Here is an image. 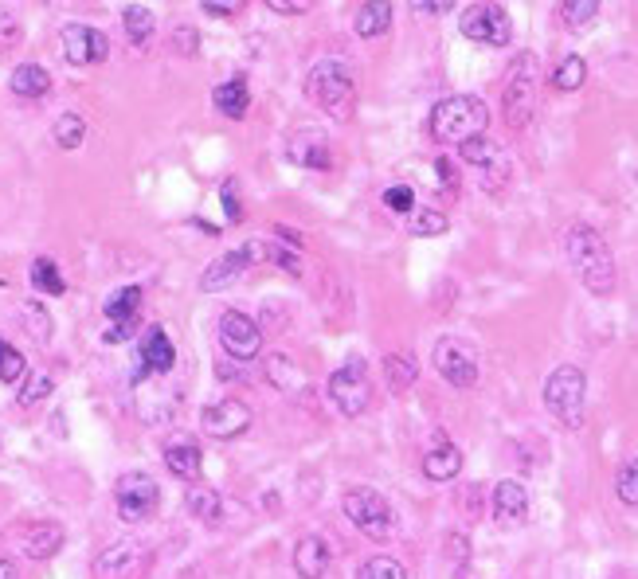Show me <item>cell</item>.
Returning a JSON list of instances; mask_svg holds the SVG:
<instances>
[{
  "instance_id": "ffe728a7",
  "label": "cell",
  "mask_w": 638,
  "mask_h": 579,
  "mask_svg": "<svg viewBox=\"0 0 638 579\" xmlns=\"http://www.w3.org/2000/svg\"><path fill=\"white\" fill-rule=\"evenodd\" d=\"M251 259H247V251L239 247V251H228V255H220L216 263H208L204 267V274H200V290H224V286H231L239 274H243V267H247Z\"/></svg>"
},
{
  "instance_id": "4dcf8cb0",
  "label": "cell",
  "mask_w": 638,
  "mask_h": 579,
  "mask_svg": "<svg viewBox=\"0 0 638 579\" xmlns=\"http://www.w3.org/2000/svg\"><path fill=\"white\" fill-rule=\"evenodd\" d=\"M28 282H32V290H40L47 298H63V290H67V282H63V274L55 267V259H32Z\"/></svg>"
},
{
  "instance_id": "db71d44e",
  "label": "cell",
  "mask_w": 638,
  "mask_h": 579,
  "mask_svg": "<svg viewBox=\"0 0 638 579\" xmlns=\"http://www.w3.org/2000/svg\"><path fill=\"white\" fill-rule=\"evenodd\" d=\"M0 579H20V568L8 556H0Z\"/></svg>"
},
{
  "instance_id": "4fadbf2b",
  "label": "cell",
  "mask_w": 638,
  "mask_h": 579,
  "mask_svg": "<svg viewBox=\"0 0 638 579\" xmlns=\"http://www.w3.org/2000/svg\"><path fill=\"white\" fill-rule=\"evenodd\" d=\"M431 364H435V372H439L451 388H474V384H478V357H474L470 345H462L455 337L435 341Z\"/></svg>"
},
{
  "instance_id": "f35d334b",
  "label": "cell",
  "mask_w": 638,
  "mask_h": 579,
  "mask_svg": "<svg viewBox=\"0 0 638 579\" xmlns=\"http://www.w3.org/2000/svg\"><path fill=\"white\" fill-rule=\"evenodd\" d=\"M595 16H599V0H568V4H560V20L568 28H588Z\"/></svg>"
},
{
  "instance_id": "f1b7e54d",
  "label": "cell",
  "mask_w": 638,
  "mask_h": 579,
  "mask_svg": "<svg viewBox=\"0 0 638 579\" xmlns=\"http://www.w3.org/2000/svg\"><path fill=\"white\" fill-rule=\"evenodd\" d=\"M380 368H384V380H388L392 392H408L415 384V376H419V364H415L411 353H388L380 360Z\"/></svg>"
},
{
  "instance_id": "f546056e",
  "label": "cell",
  "mask_w": 638,
  "mask_h": 579,
  "mask_svg": "<svg viewBox=\"0 0 638 579\" xmlns=\"http://www.w3.org/2000/svg\"><path fill=\"white\" fill-rule=\"evenodd\" d=\"M122 24H126V36L134 47H149L153 40V28H157V16L145 8V4H126L122 8Z\"/></svg>"
},
{
  "instance_id": "603a6c76",
  "label": "cell",
  "mask_w": 638,
  "mask_h": 579,
  "mask_svg": "<svg viewBox=\"0 0 638 579\" xmlns=\"http://www.w3.org/2000/svg\"><path fill=\"white\" fill-rule=\"evenodd\" d=\"M63 525H55V521H40V525H32L28 536H24V556L28 560H51L59 548H63Z\"/></svg>"
},
{
  "instance_id": "8fae6325",
  "label": "cell",
  "mask_w": 638,
  "mask_h": 579,
  "mask_svg": "<svg viewBox=\"0 0 638 579\" xmlns=\"http://www.w3.org/2000/svg\"><path fill=\"white\" fill-rule=\"evenodd\" d=\"M216 333H220V345H224L228 360H235V364H251V360L259 357V349H263V329H259V321H251L247 313H239V310L224 313L220 325H216Z\"/></svg>"
},
{
  "instance_id": "1f68e13d",
  "label": "cell",
  "mask_w": 638,
  "mask_h": 579,
  "mask_svg": "<svg viewBox=\"0 0 638 579\" xmlns=\"http://www.w3.org/2000/svg\"><path fill=\"white\" fill-rule=\"evenodd\" d=\"M137 306H141V286H122L102 302V313L110 317V325H122V321H134Z\"/></svg>"
},
{
  "instance_id": "6da1fadb",
  "label": "cell",
  "mask_w": 638,
  "mask_h": 579,
  "mask_svg": "<svg viewBox=\"0 0 638 579\" xmlns=\"http://www.w3.org/2000/svg\"><path fill=\"white\" fill-rule=\"evenodd\" d=\"M564 255L576 270V278L584 282V290L595 298H607L615 294V282H619V270H615V255L607 247V239L588 227V223H572L564 231Z\"/></svg>"
},
{
  "instance_id": "ab89813d",
  "label": "cell",
  "mask_w": 638,
  "mask_h": 579,
  "mask_svg": "<svg viewBox=\"0 0 638 579\" xmlns=\"http://www.w3.org/2000/svg\"><path fill=\"white\" fill-rule=\"evenodd\" d=\"M615 490H619V501H623L627 509H635V505H638V462H635V458H627V462H623Z\"/></svg>"
},
{
  "instance_id": "7c38bea8",
  "label": "cell",
  "mask_w": 638,
  "mask_h": 579,
  "mask_svg": "<svg viewBox=\"0 0 638 579\" xmlns=\"http://www.w3.org/2000/svg\"><path fill=\"white\" fill-rule=\"evenodd\" d=\"M251 423H255L251 407L243 400H235V396H224L220 403H208V407L200 411V427H204V435L216 439V443H231V439L247 435Z\"/></svg>"
},
{
  "instance_id": "9a60e30c",
  "label": "cell",
  "mask_w": 638,
  "mask_h": 579,
  "mask_svg": "<svg viewBox=\"0 0 638 579\" xmlns=\"http://www.w3.org/2000/svg\"><path fill=\"white\" fill-rule=\"evenodd\" d=\"M110 55V40L102 28H91V24H67L63 28V59L71 67H94Z\"/></svg>"
},
{
  "instance_id": "cb8c5ba5",
  "label": "cell",
  "mask_w": 638,
  "mask_h": 579,
  "mask_svg": "<svg viewBox=\"0 0 638 579\" xmlns=\"http://www.w3.org/2000/svg\"><path fill=\"white\" fill-rule=\"evenodd\" d=\"M212 102H216V110H220L224 118L239 122V118L247 114V106H251V87H247V79L235 75L228 83H220V87L212 90Z\"/></svg>"
},
{
  "instance_id": "e0dca14e",
  "label": "cell",
  "mask_w": 638,
  "mask_h": 579,
  "mask_svg": "<svg viewBox=\"0 0 638 579\" xmlns=\"http://www.w3.org/2000/svg\"><path fill=\"white\" fill-rule=\"evenodd\" d=\"M529 517V490L517 482V478H505L494 486V521L498 525H525Z\"/></svg>"
},
{
  "instance_id": "484cf974",
  "label": "cell",
  "mask_w": 638,
  "mask_h": 579,
  "mask_svg": "<svg viewBox=\"0 0 638 579\" xmlns=\"http://www.w3.org/2000/svg\"><path fill=\"white\" fill-rule=\"evenodd\" d=\"M184 505H188V513H192V517H200L204 525H216V521L224 517V501H220V493L212 490V486H200V482H192V486H188Z\"/></svg>"
},
{
  "instance_id": "83f0119b",
  "label": "cell",
  "mask_w": 638,
  "mask_h": 579,
  "mask_svg": "<svg viewBox=\"0 0 638 579\" xmlns=\"http://www.w3.org/2000/svg\"><path fill=\"white\" fill-rule=\"evenodd\" d=\"M263 376H267V384H274L278 392H298V388H302V372H298V364L286 357V353H271V357L263 360Z\"/></svg>"
},
{
  "instance_id": "74e56055",
  "label": "cell",
  "mask_w": 638,
  "mask_h": 579,
  "mask_svg": "<svg viewBox=\"0 0 638 579\" xmlns=\"http://www.w3.org/2000/svg\"><path fill=\"white\" fill-rule=\"evenodd\" d=\"M20 376H28V360L16 345H8L0 337V384H16Z\"/></svg>"
},
{
  "instance_id": "e575fe53",
  "label": "cell",
  "mask_w": 638,
  "mask_h": 579,
  "mask_svg": "<svg viewBox=\"0 0 638 579\" xmlns=\"http://www.w3.org/2000/svg\"><path fill=\"white\" fill-rule=\"evenodd\" d=\"M16 317H20V325H24L28 337H36L40 345L51 341V317H47V310L40 302H24V306L16 310Z\"/></svg>"
},
{
  "instance_id": "f5cc1de1",
  "label": "cell",
  "mask_w": 638,
  "mask_h": 579,
  "mask_svg": "<svg viewBox=\"0 0 638 579\" xmlns=\"http://www.w3.org/2000/svg\"><path fill=\"white\" fill-rule=\"evenodd\" d=\"M274 235H278V243H290V247H294V251H298V247H302V235H298V231H294V227H282V223H278V227H274Z\"/></svg>"
},
{
  "instance_id": "7dc6e473",
  "label": "cell",
  "mask_w": 638,
  "mask_h": 579,
  "mask_svg": "<svg viewBox=\"0 0 638 579\" xmlns=\"http://www.w3.org/2000/svg\"><path fill=\"white\" fill-rule=\"evenodd\" d=\"M267 8H271V12H282V16H298V12H306L310 4H306V0H267Z\"/></svg>"
},
{
  "instance_id": "3957f363",
  "label": "cell",
  "mask_w": 638,
  "mask_h": 579,
  "mask_svg": "<svg viewBox=\"0 0 638 579\" xmlns=\"http://www.w3.org/2000/svg\"><path fill=\"white\" fill-rule=\"evenodd\" d=\"M490 126V110L482 98L474 94H451L443 98L435 110H431V137L435 141H470V137H482Z\"/></svg>"
},
{
  "instance_id": "4316f807",
  "label": "cell",
  "mask_w": 638,
  "mask_h": 579,
  "mask_svg": "<svg viewBox=\"0 0 638 579\" xmlns=\"http://www.w3.org/2000/svg\"><path fill=\"white\" fill-rule=\"evenodd\" d=\"M353 28H357V36H361V40H376V36H384V32L392 28V4H388V0L361 4V12H357V20H353Z\"/></svg>"
},
{
  "instance_id": "7a4b0ae2",
  "label": "cell",
  "mask_w": 638,
  "mask_h": 579,
  "mask_svg": "<svg viewBox=\"0 0 638 579\" xmlns=\"http://www.w3.org/2000/svg\"><path fill=\"white\" fill-rule=\"evenodd\" d=\"M306 98L318 102L325 114L333 118H353V106H357V75L349 63L341 59H321L310 67L306 75Z\"/></svg>"
},
{
  "instance_id": "9c48e42d",
  "label": "cell",
  "mask_w": 638,
  "mask_h": 579,
  "mask_svg": "<svg viewBox=\"0 0 638 579\" xmlns=\"http://www.w3.org/2000/svg\"><path fill=\"white\" fill-rule=\"evenodd\" d=\"M114 501H118V521H122V525H141V521L153 517V509H157V501H161V490H157V482H153L149 474L130 470V474L118 478Z\"/></svg>"
},
{
  "instance_id": "5bb4252c",
  "label": "cell",
  "mask_w": 638,
  "mask_h": 579,
  "mask_svg": "<svg viewBox=\"0 0 638 579\" xmlns=\"http://www.w3.org/2000/svg\"><path fill=\"white\" fill-rule=\"evenodd\" d=\"M137 372H134V384H141L145 376H165V372H173V364H177V349H173V341H169V333L161 329V325H149L145 333H141V341H137Z\"/></svg>"
},
{
  "instance_id": "5b68a950",
  "label": "cell",
  "mask_w": 638,
  "mask_h": 579,
  "mask_svg": "<svg viewBox=\"0 0 638 579\" xmlns=\"http://www.w3.org/2000/svg\"><path fill=\"white\" fill-rule=\"evenodd\" d=\"M502 110L505 122L513 130H525L533 122L537 110V59L533 55H517L505 71V90H502Z\"/></svg>"
},
{
  "instance_id": "60d3db41",
  "label": "cell",
  "mask_w": 638,
  "mask_h": 579,
  "mask_svg": "<svg viewBox=\"0 0 638 579\" xmlns=\"http://www.w3.org/2000/svg\"><path fill=\"white\" fill-rule=\"evenodd\" d=\"M55 388V380L47 376V372H32L28 380H24V392L16 396L20 400V407H32V403H40V400H47V392Z\"/></svg>"
},
{
  "instance_id": "f907efd6",
  "label": "cell",
  "mask_w": 638,
  "mask_h": 579,
  "mask_svg": "<svg viewBox=\"0 0 638 579\" xmlns=\"http://www.w3.org/2000/svg\"><path fill=\"white\" fill-rule=\"evenodd\" d=\"M455 4L451 0H415V12H427V16H439V12H451Z\"/></svg>"
},
{
  "instance_id": "f6af8a7d",
  "label": "cell",
  "mask_w": 638,
  "mask_h": 579,
  "mask_svg": "<svg viewBox=\"0 0 638 579\" xmlns=\"http://www.w3.org/2000/svg\"><path fill=\"white\" fill-rule=\"evenodd\" d=\"M16 44H20V20L8 8H0V51H8Z\"/></svg>"
},
{
  "instance_id": "d590c367",
  "label": "cell",
  "mask_w": 638,
  "mask_h": 579,
  "mask_svg": "<svg viewBox=\"0 0 638 579\" xmlns=\"http://www.w3.org/2000/svg\"><path fill=\"white\" fill-rule=\"evenodd\" d=\"M584 79H588V63H584L580 55H568V59L552 71V87L556 90H580Z\"/></svg>"
},
{
  "instance_id": "8d00e7d4",
  "label": "cell",
  "mask_w": 638,
  "mask_h": 579,
  "mask_svg": "<svg viewBox=\"0 0 638 579\" xmlns=\"http://www.w3.org/2000/svg\"><path fill=\"white\" fill-rule=\"evenodd\" d=\"M357 579H408V568L392 556H372L357 568Z\"/></svg>"
},
{
  "instance_id": "d4e9b609",
  "label": "cell",
  "mask_w": 638,
  "mask_h": 579,
  "mask_svg": "<svg viewBox=\"0 0 638 579\" xmlns=\"http://www.w3.org/2000/svg\"><path fill=\"white\" fill-rule=\"evenodd\" d=\"M8 87H12L16 98H44L47 90H51V75L40 63H20L12 71V79H8Z\"/></svg>"
},
{
  "instance_id": "c3c4849f",
  "label": "cell",
  "mask_w": 638,
  "mask_h": 579,
  "mask_svg": "<svg viewBox=\"0 0 638 579\" xmlns=\"http://www.w3.org/2000/svg\"><path fill=\"white\" fill-rule=\"evenodd\" d=\"M200 8H204V12H212V16H235L243 4H239V0H224V4H220V0H204Z\"/></svg>"
},
{
  "instance_id": "816d5d0a",
  "label": "cell",
  "mask_w": 638,
  "mask_h": 579,
  "mask_svg": "<svg viewBox=\"0 0 638 579\" xmlns=\"http://www.w3.org/2000/svg\"><path fill=\"white\" fill-rule=\"evenodd\" d=\"M435 173H439V180H443V184H451V188H455V184H458V177H455V165H451L447 157H439V161H435Z\"/></svg>"
},
{
  "instance_id": "ac0fdd59",
  "label": "cell",
  "mask_w": 638,
  "mask_h": 579,
  "mask_svg": "<svg viewBox=\"0 0 638 579\" xmlns=\"http://www.w3.org/2000/svg\"><path fill=\"white\" fill-rule=\"evenodd\" d=\"M137 568H141V544H137V540L110 544V548L94 560V572L102 579H130Z\"/></svg>"
},
{
  "instance_id": "836d02e7",
  "label": "cell",
  "mask_w": 638,
  "mask_h": 579,
  "mask_svg": "<svg viewBox=\"0 0 638 579\" xmlns=\"http://www.w3.org/2000/svg\"><path fill=\"white\" fill-rule=\"evenodd\" d=\"M447 227H451V220H447V212H439V208H415L408 216V231L411 235H419V239L443 235Z\"/></svg>"
},
{
  "instance_id": "8992f818",
  "label": "cell",
  "mask_w": 638,
  "mask_h": 579,
  "mask_svg": "<svg viewBox=\"0 0 638 579\" xmlns=\"http://www.w3.org/2000/svg\"><path fill=\"white\" fill-rule=\"evenodd\" d=\"M341 509L353 521V529L361 536H368V540H388V533H392V505H388L384 493H376L372 486L345 490Z\"/></svg>"
},
{
  "instance_id": "ee69618b",
  "label": "cell",
  "mask_w": 638,
  "mask_h": 579,
  "mask_svg": "<svg viewBox=\"0 0 638 579\" xmlns=\"http://www.w3.org/2000/svg\"><path fill=\"white\" fill-rule=\"evenodd\" d=\"M173 47H177V55H196L200 51V32L188 28V24H177L173 28Z\"/></svg>"
},
{
  "instance_id": "d6a6232c",
  "label": "cell",
  "mask_w": 638,
  "mask_h": 579,
  "mask_svg": "<svg viewBox=\"0 0 638 579\" xmlns=\"http://www.w3.org/2000/svg\"><path fill=\"white\" fill-rule=\"evenodd\" d=\"M51 141H55L59 149H79V145L87 141V122H83L79 114H59L55 126H51Z\"/></svg>"
},
{
  "instance_id": "2e32d148",
  "label": "cell",
  "mask_w": 638,
  "mask_h": 579,
  "mask_svg": "<svg viewBox=\"0 0 638 579\" xmlns=\"http://www.w3.org/2000/svg\"><path fill=\"white\" fill-rule=\"evenodd\" d=\"M286 161L298 165V169H310V173H321L333 165L329 157V137L321 130H298V134L286 141Z\"/></svg>"
},
{
  "instance_id": "d6986e66",
  "label": "cell",
  "mask_w": 638,
  "mask_h": 579,
  "mask_svg": "<svg viewBox=\"0 0 638 579\" xmlns=\"http://www.w3.org/2000/svg\"><path fill=\"white\" fill-rule=\"evenodd\" d=\"M333 564V548L325 544V536H302L294 548V572L302 579H321Z\"/></svg>"
},
{
  "instance_id": "681fc988",
  "label": "cell",
  "mask_w": 638,
  "mask_h": 579,
  "mask_svg": "<svg viewBox=\"0 0 638 579\" xmlns=\"http://www.w3.org/2000/svg\"><path fill=\"white\" fill-rule=\"evenodd\" d=\"M130 337H134V321H122V325L106 329V345H118V341H130Z\"/></svg>"
},
{
  "instance_id": "b9f144b4",
  "label": "cell",
  "mask_w": 638,
  "mask_h": 579,
  "mask_svg": "<svg viewBox=\"0 0 638 579\" xmlns=\"http://www.w3.org/2000/svg\"><path fill=\"white\" fill-rule=\"evenodd\" d=\"M384 208H392V212H400V216H411V212H415V192H411V184L384 188Z\"/></svg>"
},
{
  "instance_id": "44dd1931",
  "label": "cell",
  "mask_w": 638,
  "mask_h": 579,
  "mask_svg": "<svg viewBox=\"0 0 638 579\" xmlns=\"http://www.w3.org/2000/svg\"><path fill=\"white\" fill-rule=\"evenodd\" d=\"M165 466H169V474L173 478H181V482H200V474H204V454H200V446L196 443H173L165 446Z\"/></svg>"
},
{
  "instance_id": "30bf717a",
  "label": "cell",
  "mask_w": 638,
  "mask_h": 579,
  "mask_svg": "<svg viewBox=\"0 0 638 579\" xmlns=\"http://www.w3.org/2000/svg\"><path fill=\"white\" fill-rule=\"evenodd\" d=\"M458 153H462V161H466L470 169H478V180H482L486 192H502L505 180H509V157L502 153L498 141H490V137H470V141L458 145Z\"/></svg>"
},
{
  "instance_id": "277c9868",
  "label": "cell",
  "mask_w": 638,
  "mask_h": 579,
  "mask_svg": "<svg viewBox=\"0 0 638 579\" xmlns=\"http://www.w3.org/2000/svg\"><path fill=\"white\" fill-rule=\"evenodd\" d=\"M545 407L572 431L588 423V380L576 364H560L545 380Z\"/></svg>"
},
{
  "instance_id": "52a82bcc",
  "label": "cell",
  "mask_w": 638,
  "mask_h": 579,
  "mask_svg": "<svg viewBox=\"0 0 638 579\" xmlns=\"http://www.w3.org/2000/svg\"><path fill=\"white\" fill-rule=\"evenodd\" d=\"M329 400L337 403V411H341L345 419L365 415L368 403H372V384H368L365 357H349L345 368H337V372L329 376Z\"/></svg>"
},
{
  "instance_id": "bcb514c9",
  "label": "cell",
  "mask_w": 638,
  "mask_h": 579,
  "mask_svg": "<svg viewBox=\"0 0 638 579\" xmlns=\"http://www.w3.org/2000/svg\"><path fill=\"white\" fill-rule=\"evenodd\" d=\"M220 200H224V212H228L231 223H243V204H239V196H235V180H224L220 184Z\"/></svg>"
},
{
  "instance_id": "7bdbcfd3",
  "label": "cell",
  "mask_w": 638,
  "mask_h": 579,
  "mask_svg": "<svg viewBox=\"0 0 638 579\" xmlns=\"http://www.w3.org/2000/svg\"><path fill=\"white\" fill-rule=\"evenodd\" d=\"M263 259H267V263H274L278 270H286L290 278H302V259H298L294 251H286L282 243H274V247L267 243V255H263Z\"/></svg>"
},
{
  "instance_id": "ba28073f",
  "label": "cell",
  "mask_w": 638,
  "mask_h": 579,
  "mask_svg": "<svg viewBox=\"0 0 638 579\" xmlns=\"http://www.w3.org/2000/svg\"><path fill=\"white\" fill-rule=\"evenodd\" d=\"M458 28L470 44L482 47H505L513 40V24H509V12L502 4H470L458 16Z\"/></svg>"
},
{
  "instance_id": "7402d4cb",
  "label": "cell",
  "mask_w": 638,
  "mask_h": 579,
  "mask_svg": "<svg viewBox=\"0 0 638 579\" xmlns=\"http://www.w3.org/2000/svg\"><path fill=\"white\" fill-rule=\"evenodd\" d=\"M462 470V450L455 443H439L423 454V478L427 482H451Z\"/></svg>"
}]
</instances>
